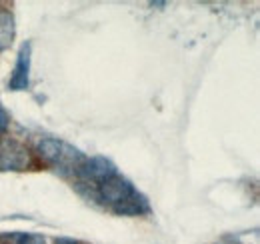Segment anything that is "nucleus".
Here are the masks:
<instances>
[{
	"label": "nucleus",
	"instance_id": "obj_1",
	"mask_svg": "<svg viewBox=\"0 0 260 244\" xmlns=\"http://www.w3.org/2000/svg\"><path fill=\"white\" fill-rule=\"evenodd\" d=\"M94 196L106 208L120 216H140L150 212L148 198L142 192H138L134 184L128 178L120 176L118 172L98 182Z\"/></svg>",
	"mask_w": 260,
	"mask_h": 244
},
{
	"label": "nucleus",
	"instance_id": "obj_2",
	"mask_svg": "<svg viewBox=\"0 0 260 244\" xmlns=\"http://www.w3.org/2000/svg\"><path fill=\"white\" fill-rule=\"evenodd\" d=\"M38 154L60 174H78L86 156L60 138H42L38 142Z\"/></svg>",
	"mask_w": 260,
	"mask_h": 244
},
{
	"label": "nucleus",
	"instance_id": "obj_3",
	"mask_svg": "<svg viewBox=\"0 0 260 244\" xmlns=\"http://www.w3.org/2000/svg\"><path fill=\"white\" fill-rule=\"evenodd\" d=\"M30 164L28 148L16 138L2 136L0 138V172H20Z\"/></svg>",
	"mask_w": 260,
	"mask_h": 244
},
{
	"label": "nucleus",
	"instance_id": "obj_4",
	"mask_svg": "<svg viewBox=\"0 0 260 244\" xmlns=\"http://www.w3.org/2000/svg\"><path fill=\"white\" fill-rule=\"evenodd\" d=\"M116 172H118L116 166L108 158H104V156H92V158H86L84 160V164L80 166V170H78L76 176L84 184H94L96 186L98 182H102L104 178H108V176H112Z\"/></svg>",
	"mask_w": 260,
	"mask_h": 244
},
{
	"label": "nucleus",
	"instance_id": "obj_5",
	"mask_svg": "<svg viewBox=\"0 0 260 244\" xmlns=\"http://www.w3.org/2000/svg\"><path fill=\"white\" fill-rule=\"evenodd\" d=\"M30 56H32V44L24 42L18 50L16 64L12 70V76L8 80V88L14 92L26 90L30 86Z\"/></svg>",
	"mask_w": 260,
	"mask_h": 244
},
{
	"label": "nucleus",
	"instance_id": "obj_6",
	"mask_svg": "<svg viewBox=\"0 0 260 244\" xmlns=\"http://www.w3.org/2000/svg\"><path fill=\"white\" fill-rule=\"evenodd\" d=\"M14 16L8 10H0V50H6L14 40Z\"/></svg>",
	"mask_w": 260,
	"mask_h": 244
},
{
	"label": "nucleus",
	"instance_id": "obj_7",
	"mask_svg": "<svg viewBox=\"0 0 260 244\" xmlns=\"http://www.w3.org/2000/svg\"><path fill=\"white\" fill-rule=\"evenodd\" d=\"M2 240L8 244H46L40 234H30V232H12V234H4Z\"/></svg>",
	"mask_w": 260,
	"mask_h": 244
},
{
	"label": "nucleus",
	"instance_id": "obj_8",
	"mask_svg": "<svg viewBox=\"0 0 260 244\" xmlns=\"http://www.w3.org/2000/svg\"><path fill=\"white\" fill-rule=\"evenodd\" d=\"M8 124H10V116H8L6 108L0 104V132H4L8 128Z\"/></svg>",
	"mask_w": 260,
	"mask_h": 244
},
{
	"label": "nucleus",
	"instance_id": "obj_9",
	"mask_svg": "<svg viewBox=\"0 0 260 244\" xmlns=\"http://www.w3.org/2000/svg\"><path fill=\"white\" fill-rule=\"evenodd\" d=\"M56 244H76V242H74V240H70V238H58Z\"/></svg>",
	"mask_w": 260,
	"mask_h": 244
}]
</instances>
